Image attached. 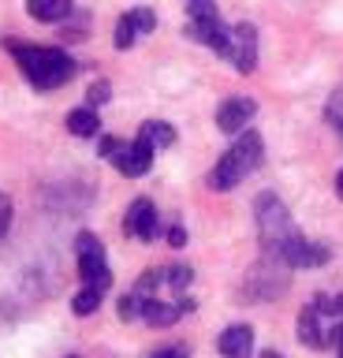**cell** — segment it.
I'll return each mask as SVG.
<instances>
[{
  "mask_svg": "<svg viewBox=\"0 0 343 358\" xmlns=\"http://www.w3.org/2000/svg\"><path fill=\"white\" fill-rule=\"evenodd\" d=\"M4 49L15 56L19 71L27 75V83L34 90H57L75 75V60L64 49H52V45H27L8 38Z\"/></svg>",
  "mask_w": 343,
  "mask_h": 358,
  "instance_id": "obj_1",
  "label": "cell"
},
{
  "mask_svg": "<svg viewBox=\"0 0 343 358\" xmlns=\"http://www.w3.org/2000/svg\"><path fill=\"white\" fill-rule=\"evenodd\" d=\"M254 220H258V235H261V246H265V254H269V262H280L287 246L302 235L295 228L287 206L280 201V194H272V190H261L258 194V201H254Z\"/></svg>",
  "mask_w": 343,
  "mask_h": 358,
  "instance_id": "obj_2",
  "label": "cell"
},
{
  "mask_svg": "<svg viewBox=\"0 0 343 358\" xmlns=\"http://www.w3.org/2000/svg\"><path fill=\"white\" fill-rule=\"evenodd\" d=\"M261 157H265V145H261V134L258 131H242L235 145L220 157L217 168L209 172V187L213 190H231V187H239L242 179H247L254 168L261 164Z\"/></svg>",
  "mask_w": 343,
  "mask_h": 358,
  "instance_id": "obj_3",
  "label": "cell"
},
{
  "mask_svg": "<svg viewBox=\"0 0 343 358\" xmlns=\"http://www.w3.org/2000/svg\"><path fill=\"white\" fill-rule=\"evenodd\" d=\"M187 34H191L194 41L209 45V49L220 52V56L228 52L231 27H224V19H220L213 0H187Z\"/></svg>",
  "mask_w": 343,
  "mask_h": 358,
  "instance_id": "obj_4",
  "label": "cell"
},
{
  "mask_svg": "<svg viewBox=\"0 0 343 358\" xmlns=\"http://www.w3.org/2000/svg\"><path fill=\"white\" fill-rule=\"evenodd\" d=\"M336 299L328 295H317L309 306L298 313V340H302L306 347H314V351H321V347L332 343V329H336Z\"/></svg>",
  "mask_w": 343,
  "mask_h": 358,
  "instance_id": "obj_5",
  "label": "cell"
},
{
  "mask_svg": "<svg viewBox=\"0 0 343 358\" xmlns=\"http://www.w3.org/2000/svg\"><path fill=\"white\" fill-rule=\"evenodd\" d=\"M75 257H79V276L86 280L90 287H108L112 284V273H108V257H105V246L94 231H82L75 239Z\"/></svg>",
  "mask_w": 343,
  "mask_h": 358,
  "instance_id": "obj_6",
  "label": "cell"
},
{
  "mask_svg": "<svg viewBox=\"0 0 343 358\" xmlns=\"http://www.w3.org/2000/svg\"><path fill=\"white\" fill-rule=\"evenodd\" d=\"M228 60L239 75H250L258 67V27L254 22H239L231 27V38H228Z\"/></svg>",
  "mask_w": 343,
  "mask_h": 358,
  "instance_id": "obj_7",
  "label": "cell"
},
{
  "mask_svg": "<svg viewBox=\"0 0 343 358\" xmlns=\"http://www.w3.org/2000/svg\"><path fill=\"white\" fill-rule=\"evenodd\" d=\"M112 164L119 168L124 176H146L149 168H153V145L146 138H135V142H119V150L112 157Z\"/></svg>",
  "mask_w": 343,
  "mask_h": 358,
  "instance_id": "obj_8",
  "label": "cell"
},
{
  "mask_svg": "<svg viewBox=\"0 0 343 358\" xmlns=\"http://www.w3.org/2000/svg\"><path fill=\"white\" fill-rule=\"evenodd\" d=\"M328 257H332L328 246H321V243H314V239H306V235H298V239L284 250L280 262H284L287 268H317V265H325Z\"/></svg>",
  "mask_w": 343,
  "mask_h": 358,
  "instance_id": "obj_9",
  "label": "cell"
},
{
  "mask_svg": "<svg viewBox=\"0 0 343 358\" xmlns=\"http://www.w3.org/2000/svg\"><path fill=\"white\" fill-rule=\"evenodd\" d=\"M124 228H127V235H135L138 243H149L153 235H157V209H153L149 198H135V201H131V209L124 217Z\"/></svg>",
  "mask_w": 343,
  "mask_h": 358,
  "instance_id": "obj_10",
  "label": "cell"
},
{
  "mask_svg": "<svg viewBox=\"0 0 343 358\" xmlns=\"http://www.w3.org/2000/svg\"><path fill=\"white\" fill-rule=\"evenodd\" d=\"M254 112H258V105H254L250 97H228L224 105L217 108V127L224 134H239L254 120Z\"/></svg>",
  "mask_w": 343,
  "mask_h": 358,
  "instance_id": "obj_11",
  "label": "cell"
},
{
  "mask_svg": "<svg viewBox=\"0 0 343 358\" xmlns=\"http://www.w3.org/2000/svg\"><path fill=\"white\" fill-rule=\"evenodd\" d=\"M220 355H228V358H247L250 355V347H254V329L250 324H231V329L220 332Z\"/></svg>",
  "mask_w": 343,
  "mask_h": 358,
  "instance_id": "obj_12",
  "label": "cell"
},
{
  "mask_svg": "<svg viewBox=\"0 0 343 358\" xmlns=\"http://www.w3.org/2000/svg\"><path fill=\"white\" fill-rule=\"evenodd\" d=\"M27 11L38 22H60V19H68L71 0H27Z\"/></svg>",
  "mask_w": 343,
  "mask_h": 358,
  "instance_id": "obj_13",
  "label": "cell"
},
{
  "mask_svg": "<svg viewBox=\"0 0 343 358\" xmlns=\"http://www.w3.org/2000/svg\"><path fill=\"white\" fill-rule=\"evenodd\" d=\"M68 131L79 134V138H90V134L101 131V120H97V112L86 105V108H71L68 112Z\"/></svg>",
  "mask_w": 343,
  "mask_h": 358,
  "instance_id": "obj_14",
  "label": "cell"
},
{
  "mask_svg": "<svg viewBox=\"0 0 343 358\" xmlns=\"http://www.w3.org/2000/svg\"><path fill=\"white\" fill-rule=\"evenodd\" d=\"M138 138H146L153 150H164V145L175 142V127H172V123H164V120H146V123H142V131H138Z\"/></svg>",
  "mask_w": 343,
  "mask_h": 358,
  "instance_id": "obj_15",
  "label": "cell"
},
{
  "mask_svg": "<svg viewBox=\"0 0 343 358\" xmlns=\"http://www.w3.org/2000/svg\"><path fill=\"white\" fill-rule=\"evenodd\" d=\"M101 295H105L101 287H90V284H86V287L79 291V295L71 299V310L79 313V317H86V313H94L97 306H101Z\"/></svg>",
  "mask_w": 343,
  "mask_h": 358,
  "instance_id": "obj_16",
  "label": "cell"
},
{
  "mask_svg": "<svg viewBox=\"0 0 343 358\" xmlns=\"http://www.w3.org/2000/svg\"><path fill=\"white\" fill-rule=\"evenodd\" d=\"M135 38H138V30H135V22H131V15H119L116 34H112V45H116V49H131Z\"/></svg>",
  "mask_w": 343,
  "mask_h": 358,
  "instance_id": "obj_17",
  "label": "cell"
},
{
  "mask_svg": "<svg viewBox=\"0 0 343 358\" xmlns=\"http://www.w3.org/2000/svg\"><path fill=\"white\" fill-rule=\"evenodd\" d=\"M325 120L332 123V127H336V134L343 138V86L328 97V105H325Z\"/></svg>",
  "mask_w": 343,
  "mask_h": 358,
  "instance_id": "obj_18",
  "label": "cell"
},
{
  "mask_svg": "<svg viewBox=\"0 0 343 358\" xmlns=\"http://www.w3.org/2000/svg\"><path fill=\"white\" fill-rule=\"evenodd\" d=\"M127 15H131V22H135L138 34H149L153 27H157V15H153L149 8H135V11H127Z\"/></svg>",
  "mask_w": 343,
  "mask_h": 358,
  "instance_id": "obj_19",
  "label": "cell"
},
{
  "mask_svg": "<svg viewBox=\"0 0 343 358\" xmlns=\"http://www.w3.org/2000/svg\"><path fill=\"white\" fill-rule=\"evenodd\" d=\"M108 97H112V86H108L105 78H101V83H94L90 90H86V105H90V108H97V105H105Z\"/></svg>",
  "mask_w": 343,
  "mask_h": 358,
  "instance_id": "obj_20",
  "label": "cell"
},
{
  "mask_svg": "<svg viewBox=\"0 0 343 358\" xmlns=\"http://www.w3.org/2000/svg\"><path fill=\"white\" fill-rule=\"evenodd\" d=\"M8 224H12V198H8V194H0V239H4Z\"/></svg>",
  "mask_w": 343,
  "mask_h": 358,
  "instance_id": "obj_21",
  "label": "cell"
},
{
  "mask_svg": "<svg viewBox=\"0 0 343 358\" xmlns=\"http://www.w3.org/2000/svg\"><path fill=\"white\" fill-rule=\"evenodd\" d=\"M149 358H191V351H187L183 343H172V347H161V351H153Z\"/></svg>",
  "mask_w": 343,
  "mask_h": 358,
  "instance_id": "obj_22",
  "label": "cell"
},
{
  "mask_svg": "<svg viewBox=\"0 0 343 358\" xmlns=\"http://www.w3.org/2000/svg\"><path fill=\"white\" fill-rule=\"evenodd\" d=\"M116 150H119V138H112V134H105V138L97 142V153H101V157H108V161L116 157Z\"/></svg>",
  "mask_w": 343,
  "mask_h": 358,
  "instance_id": "obj_23",
  "label": "cell"
},
{
  "mask_svg": "<svg viewBox=\"0 0 343 358\" xmlns=\"http://www.w3.org/2000/svg\"><path fill=\"white\" fill-rule=\"evenodd\" d=\"M168 243H172V246H183V243H187V231L180 228V224H172V228H168Z\"/></svg>",
  "mask_w": 343,
  "mask_h": 358,
  "instance_id": "obj_24",
  "label": "cell"
},
{
  "mask_svg": "<svg viewBox=\"0 0 343 358\" xmlns=\"http://www.w3.org/2000/svg\"><path fill=\"white\" fill-rule=\"evenodd\" d=\"M336 194L343 198V168H340V176H336Z\"/></svg>",
  "mask_w": 343,
  "mask_h": 358,
  "instance_id": "obj_25",
  "label": "cell"
},
{
  "mask_svg": "<svg viewBox=\"0 0 343 358\" xmlns=\"http://www.w3.org/2000/svg\"><path fill=\"white\" fill-rule=\"evenodd\" d=\"M261 358H284V355H280V351H265Z\"/></svg>",
  "mask_w": 343,
  "mask_h": 358,
  "instance_id": "obj_26",
  "label": "cell"
},
{
  "mask_svg": "<svg viewBox=\"0 0 343 358\" xmlns=\"http://www.w3.org/2000/svg\"><path fill=\"white\" fill-rule=\"evenodd\" d=\"M336 310H340V317H343V295L336 299Z\"/></svg>",
  "mask_w": 343,
  "mask_h": 358,
  "instance_id": "obj_27",
  "label": "cell"
},
{
  "mask_svg": "<svg viewBox=\"0 0 343 358\" xmlns=\"http://www.w3.org/2000/svg\"><path fill=\"white\" fill-rule=\"evenodd\" d=\"M340 358H343V351H340Z\"/></svg>",
  "mask_w": 343,
  "mask_h": 358,
  "instance_id": "obj_28",
  "label": "cell"
}]
</instances>
